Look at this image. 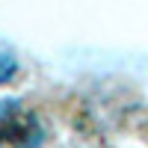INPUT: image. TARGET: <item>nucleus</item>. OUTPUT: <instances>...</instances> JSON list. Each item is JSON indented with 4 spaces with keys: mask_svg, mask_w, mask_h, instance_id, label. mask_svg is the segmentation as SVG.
<instances>
[{
    "mask_svg": "<svg viewBox=\"0 0 148 148\" xmlns=\"http://www.w3.org/2000/svg\"><path fill=\"white\" fill-rule=\"evenodd\" d=\"M45 127L39 116L15 98L0 101V148H39Z\"/></svg>",
    "mask_w": 148,
    "mask_h": 148,
    "instance_id": "1",
    "label": "nucleus"
},
{
    "mask_svg": "<svg viewBox=\"0 0 148 148\" xmlns=\"http://www.w3.org/2000/svg\"><path fill=\"white\" fill-rule=\"evenodd\" d=\"M15 68H18V62H15V56H12L6 47H0V83H6L12 74H15Z\"/></svg>",
    "mask_w": 148,
    "mask_h": 148,
    "instance_id": "2",
    "label": "nucleus"
}]
</instances>
